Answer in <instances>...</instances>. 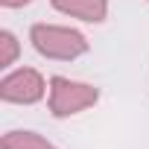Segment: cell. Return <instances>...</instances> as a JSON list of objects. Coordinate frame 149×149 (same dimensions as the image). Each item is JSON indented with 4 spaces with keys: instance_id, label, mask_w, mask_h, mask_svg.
<instances>
[{
    "instance_id": "obj_7",
    "label": "cell",
    "mask_w": 149,
    "mask_h": 149,
    "mask_svg": "<svg viewBox=\"0 0 149 149\" xmlns=\"http://www.w3.org/2000/svg\"><path fill=\"white\" fill-rule=\"evenodd\" d=\"M32 0H0V6L3 9H21V6H29Z\"/></svg>"
},
{
    "instance_id": "obj_2",
    "label": "cell",
    "mask_w": 149,
    "mask_h": 149,
    "mask_svg": "<svg viewBox=\"0 0 149 149\" xmlns=\"http://www.w3.org/2000/svg\"><path fill=\"white\" fill-rule=\"evenodd\" d=\"M100 91L88 82H76L67 76H53L50 79V114L64 120L73 114H82L85 108L97 105Z\"/></svg>"
},
{
    "instance_id": "obj_4",
    "label": "cell",
    "mask_w": 149,
    "mask_h": 149,
    "mask_svg": "<svg viewBox=\"0 0 149 149\" xmlns=\"http://www.w3.org/2000/svg\"><path fill=\"white\" fill-rule=\"evenodd\" d=\"M53 9L85 24H102L108 18V0H53Z\"/></svg>"
},
{
    "instance_id": "obj_6",
    "label": "cell",
    "mask_w": 149,
    "mask_h": 149,
    "mask_svg": "<svg viewBox=\"0 0 149 149\" xmlns=\"http://www.w3.org/2000/svg\"><path fill=\"white\" fill-rule=\"evenodd\" d=\"M18 53H21V44H18L15 32L3 29L0 32V67H12L18 61Z\"/></svg>"
},
{
    "instance_id": "obj_1",
    "label": "cell",
    "mask_w": 149,
    "mask_h": 149,
    "mask_svg": "<svg viewBox=\"0 0 149 149\" xmlns=\"http://www.w3.org/2000/svg\"><path fill=\"white\" fill-rule=\"evenodd\" d=\"M29 41L38 56L53 58V61H73L91 50L88 38L79 29L58 26V24H35L29 29Z\"/></svg>"
},
{
    "instance_id": "obj_3",
    "label": "cell",
    "mask_w": 149,
    "mask_h": 149,
    "mask_svg": "<svg viewBox=\"0 0 149 149\" xmlns=\"http://www.w3.org/2000/svg\"><path fill=\"white\" fill-rule=\"evenodd\" d=\"M47 94V82L35 67H18L0 79V100L12 105H35Z\"/></svg>"
},
{
    "instance_id": "obj_5",
    "label": "cell",
    "mask_w": 149,
    "mask_h": 149,
    "mask_svg": "<svg viewBox=\"0 0 149 149\" xmlns=\"http://www.w3.org/2000/svg\"><path fill=\"white\" fill-rule=\"evenodd\" d=\"M0 149H58V146L50 143L47 137H41L38 132L15 129V132H6V134H3V140H0Z\"/></svg>"
}]
</instances>
